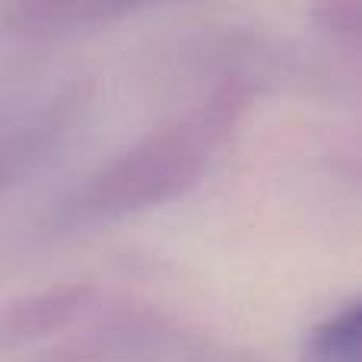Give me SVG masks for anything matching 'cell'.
<instances>
[{
	"instance_id": "7a4b0ae2",
	"label": "cell",
	"mask_w": 362,
	"mask_h": 362,
	"mask_svg": "<svg viewBox=\"0 0 362 362\" xmlns=\"http://www.w3.org/2000/svg\"><path fill=\"white\" fill-rule=\"evenodd\" d=\"M95 283H48L0 302V353H19L76 331L102 305Z\"/></svg>"
},
{
	"instance_id": "6da1fadb",
	"label": "cell",
	"mask_w": 362,
	"mask_h": 362,
	"mask_svg": "<svg viewBox=\"0 0 362 362\" xmlns=\"http://www.w3.org/2000/svg\"><path fill=\"white\" fill-rule=\"evenodd\" d=\"M251 99L255 86L219 80L187 112L163 121L83 175L51 206L48 229L54 235H74L175 204L200 185L229 146Z\"/></svg>"
},
{
	"instance_id": "277c9868",
	"label": "cell",
	"mask_w": 362,
	"mask_h": 362,
	"mask_svg": "<svg viewBox=\"0 0 362 362\" xmlns=\"http://www.w3.org/2000/svg\"><path fill=\"white\" fill-rule=\"evenodd\" d=\"M299 362H362V302H340L305 331Z\"/></svg>"
},
{
	"instance_id": "5b68a950",
	"label": "cell",
	"mask_w": 362,
	"mask_h": 362,
	"mask_svg": "<svg viewBox=\"0 0 362 362\" xmlns=\"http://www.w3.org/2000/svg\"><path fill=\"white\" fill-rule=\"evenodd\" d=\"M362 0H312V23L337 42L356 45Z\"/></svg>"
},
{
	"instance_id": "3957f363",
	"label": "cell",
	"mask_w": 362,
	"mask_h": 362,
	"mask_svg": "<svg viewBox=\"0 0 362 362\" xmlns=\"http://www.w3.org/2000/svg\"><path fill=\"white\" fill-rule=\"evenodd\" d=\"M16 19L38 32H70L124 19L156 0H13Z\"/></svg>"
},
{
	"instance_id": "8992f818",
	"label": "cell",
	"mask_w": 362,
	"mask_h": 362,
	"mask_svg": "<svg viewBox=\"0 0 362 362\" xmlns=\"http://www.w3.org/2000/svg\"><path fill=\"white\" fill-rule=\"evenodd\" d=\"M0 187H6V185H4V178H0Z\"/></svg>"
}]
</instances>
